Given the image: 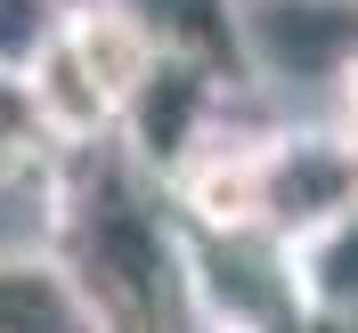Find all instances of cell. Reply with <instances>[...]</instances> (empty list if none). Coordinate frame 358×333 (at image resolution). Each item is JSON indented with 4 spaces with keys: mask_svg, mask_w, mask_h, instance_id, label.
<instances>
[{
    "mask_svg": "<svg viewBox=\"0 0 358 333\" xmlns=\"http://www.w3.org/2000/svg\"><path fill=\"white\" fill-rule=\"evenodd\" d=\"M358 203V163L342 155L334 122H301V131H277L268 147V203H261V236L268 244H301L326 220H342Z\"/></svg>",
    "mask_w": 358,
    "mask_h": 333,
    "instance_id": "cell-3",
    "label": "cell"
},
{
    "mask_svg": "<svg viewBox=\"0 0 358 333\" xmlns=\"http://www.w3.org/2000/svg\"><path fill=\"white\" fill-rule=\"evenodd\" d=\"M155 41L138 33L114 0L66 17V33L49 41V57L24 82V114L41 131L49 155H106L122 147V122H131L138 89L155 82Z\"/></svg>",
    "mask_w": 358,
    "mask_h": 333,
    "instance_id": "cell-2",
    "label": "cell"
},
{
    "mask_svg": "<svg viewBox=\"0 0 358 333\" xmlns=\"http://www.w3.org/2000/svg\"><path fill=\"white\" fill-rule=\"evenodd\" d=\"M285 268H293V301H301L310 325H350L358 333V203L342 220H326L317 236H301L285 252Z\"/></svg>",
    "mask_w": 358,
    "mask_h": 333,
    "instance_id": "cell-7",
    "label": "cell"
},
{
    "mask_svg": "<svg viewBox=\"0 0 358 333\" xmlns=\"http://www.w3.org/2000/svg\"><path fill=\"white\" fill-rule=\"evenodd\" d=\"M220 106H228V89H220V82H203V73H187V66H171V57H163L155 82L138 89L131 122H122V155H131L138 171L163 187V179L187 163V147H196V138L220 122Z\"/></svg>",
    "mask_w": 358,
    "mask_h": 333,
    "instance_id": "cell-5",
    "label": "cell"
},
{
    "mask_svg": "<svg viewBox=\"0 0 358 333\" xmlns=\"http://www.w3.org/2000/svg\"><path fill=\"white\" fill-rule=\"evenodd\" d=\"M122 17L155 41V57L203 73L220 89L252 82V8L245 0H114Z\"/></svg>",
    "mask_w": 358,
    "mask_h": 333,
    "instance_id": "cell-4",
    "label": "cell"
},
{
    "mask_svg": "<svg viewBox=\"0 0 358 333\" xmlns=\"http://www.w3.org/2000/svg\"><path fill=\"white\" fill-rule=\"evenodd\" d=\"M285 333H301V325H285Z\"/></svg>",
    "mask_w": 358,
    "mask_h": 333,
    "instance_id": "cell-11",
    "label": "cell"
},
{
    "mask_svg": "<svg viewBox=\"0 0 358 333\" xmlns=\"http://www.w3.org/2000/svg\"><path fill=\"white\" fill-rule=\"evenodd\" d=\"M57 33H66V8L57 0H0V82L24 89Z\"/></svg>",
    "mask_w": 358,
    "mask_h": 333,
    "instance_id": "cell-8",
    "label": "cell"
},
{
    "mask_svg": "<svg viewBox=\"0 0 358 333\" xmlns=\"http://www.w3.org/2000/svg\"><path fill=\"white\" fill-rule=\"evenodd\" d=\"M0 333H106L82 301L57 252H8L0 260Z\"/></svg>",
    "mask_w": 358,
    "mask_h": 333,
    "instance_id": "cell-6",
    "label": "cell"
},
{
    "mask_svg": "<svg viewBox=\"0 0 358 333\" xmlns=\"http://www.w3.org/2000/svg\"><path fill=\"white\" fill-rule=\"evenodd\" d=\"M106 333H171L187 317V252L163 187L122 147L57 155V236H49Z\"/></svg>",
    "mask_w": 358,
    "mask_h": 333,
    "instance_id": "cell-1",
    "label": "cell"
},
{
    "mask_svg": "<svg viewBox=\"0 0 358 333\" xmlns=\"http://www.w3.org/2000/svg\"><path fill=\"white\" fill-rule=\"evenodd\" d=\"M334 138H342V155L358 163V66L342 73V89H334Z\"/></svg>",
    "mask_w": 358,
    "mask_h": 333,
    "instance_id": "cell-9",
    "label": "cell"
},
{
    "mask_svg": "<svg viewBox=\"0 0 358 333\" xmlns=\"http://www.w3.org/2000/svg\"><path fill=\"white\" fill-rule=\"evenodd\" d=\"M301 8H334V17H358V0H301Z\"/></svg>",
    "mask_w": 358,
    "mask_h": 333,
    "instance_id": "cell-10",
    "label": "cell"
}]
</instances>
